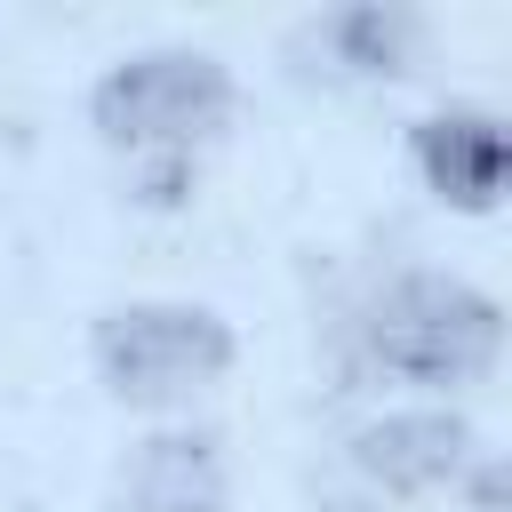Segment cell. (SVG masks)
Returning a JSON list of instances; mask_svg holds the SVG:
<instances>
[{"mask_svg": "<svg viewBox=\"0 0 512 512\" xmlns=\"http://www.w3.org/2000/svg\"><path fill=\"white\" fill-rule=\"evenodd\" d=\"M416 40H424V16L400 0H352L312 16V48L328 56L320 64L328 80H400L416 64Z\"/></svg>", "mask_w": 512, "mask_h": 512, "instance_id": "cell-7", "label": "cell"}, {"mask_svg": "<svg viewBox=\"0 0 512 512\" xmlns=\"http://www.w3.org/2000/svg\"><path fill=\"white\" fill-rule=\"evenodd\" d=\"M360 360L416 392H464L488 384L504 360V304L464 272H392L360 304Z\"/></svg>", "mask_w": 512, "mask_h": 512, "instance_id": "cell-1", "label": "cell"}, {"mask_svg": "<svg viewBox=\"0 0 512 512\" xmlns=\"http://www.w3.org/2000/svg\"><path fill=\"white\" fill-rule=\"evenodd\" d=\"M344 456H352V472H360L368 488H384V496H440V488H456L464 464L480 456V432H472V416H456V408H384V416H368V424L344 440Z\"/></svg>", "mask_w": 512, "mask_h": 512, "instance_id": "cell-4", "label": "cell"}, {"mask_svg": "<svg viewBox=\"0 0 512 512\" xmlns=\"http://www.w3.org/2000/svg\"><path fill=\"white\" fill-rule=\"evenodd\" d=\"M320 512H376V504H320Z\"/></svg>", "mask_w": 512, "mask_h": 512, "instance_id": "cell-8", "label": "cell"}, {"mask_svg": "<svg viewBox=\"0 0 512 512\" xmlns=\"http://www.w3.org/2000/svg\"><path fill=\"white\" fill-rule=\"evenodd\" d=\"M408 160L424 176V192L456 216H496L504 208V176H512V136L504 112L488 104H440L424 120H408Z\"/></svg>", "mask_w": 512, "mask_h": 512, "instance_id": "cell-5", "label": "cell"}, {"mask_svg": "<svg viewBox=\"0 0 512 512\" xmlns=\"http://www.w3.org/2000/svg\"><path fill=\"white\" fill-rule=\"evenodd\" d=\"M232 360H240L232 320L208 312V304H184V296H128L88 328L96 384L120 408H144V416L192 408L200 392H216L232 376Z\"/></svg>", "mask_w": 512, "mask_h": 512, "instance_id": "cell-3", "label": "cell"}, {"mask_svg": "<svg viewBox=\"0 0 512 512\" xmlns=\"http://www.w3.org/2000/svg\"><path fill=\"white\" fill-rule=\"evenodd\" d=\"M232 504V464L224 432L208 424H152L128 440L112 472V512H224Z\"/></svg>", "mask_w": 512, "mask_h": 512, "instance_id": "cell-6", "label": "cell"}, {"mask_svg": "<svg viewBox=\"0 0 512 512\" xmlns=\"http://www.w3.org/2000/svg\"><path fill=\"white\" fill-rule=\"evenodd\" d=\"M240 80L208 48H128L88 88V128L128 152V168H192L208 136L232 128Z\"/></svg>", "mask_w": 512, "mask_h": 512, "instance_id": "cell-2", "label": "cell"}]
</instances>
